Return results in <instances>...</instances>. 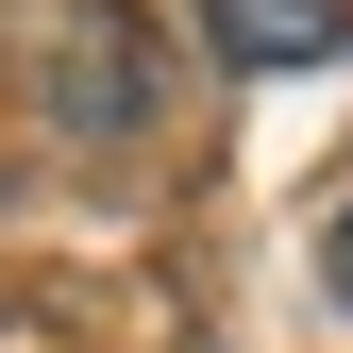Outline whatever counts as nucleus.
Here are the masks:
<instances>
[{"instance_id": "7ed1b4c3", "label": "nucleus", "mask_w": 353, "mask_h": 353, "mask_svg": "<svg viewBox=\"0 0 353 353\" xmlns=\"http://www.w3.org/2000/svg\"><path fill=\"white\" fill-rule=\"evenodd\" d=\"M320 286H336V303H353V202H336V236H320Z\"/></svg>"}, {"instance_id": "f03ea898", "label": "nucleus", "mask_w": 353, "mask_h": 353, "mask_svg": "<svg viewBox=\"0 0 353 353\" xmlns=\"http://www.w3.org/2000/svg\"><path fill=\"white\" fill-rule=\"evenodd\" d=\"M202 51L219 68H336L353 51V0H202Z\"/></svg>"}, {"instance_id": "f257e3e1", "label": "nucleus", "mask_w": 353, "mask_h": 353, "mask_svg": "<svg viewBox=\"0 0 353 353\" xmlns=\"http://www.w3.org/2000/svg\"><path fill=\"white\" fill-rule=\"evenodd\" d=\"M152 34L118 17V0H68L51 17V101H68V135H152Z\"/></svg>"}]
</instances>
